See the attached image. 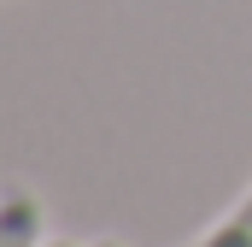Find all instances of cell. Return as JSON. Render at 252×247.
Wrapping results in <instances>:
<instances>
[{
  "mask_svg": "<svg viewBox=\"0 0 252 247\" xmlns=\"http://www.w3.org/2000/svg\"><path fill=\"white\" fill-rule=\"evenodd\" d=\"M41 200L30 188H0V247H41Z\"/></svg>",
  "mask_w": 252,
  "mask_h": 247,
  "instance_id": "obj_1",
  "label": "cell"
},
{
  "mask_svg": "<svg viewBox=\"0 0 252 247\" xmlns=\"http://www.w3.org/2000/svg\"><path fill=\"white\" fill-rule=\"evenodd\" d=\"M182 247H252V188L205 230V236H193V242H182Z\"/></svg>",
  "mask_w": 252,
  "mask_h": 247,
  "instance_id": "obj_2",
  "label": "cell"
},
{
  "mask_svg": "<svg viewBox=\"0 0 252 247\" xmlns=\"http://www.w3.org/2000/svg\"><path fill=\"white\" fill-rule=\"evenodd\" d=\"M94 247H124V242H112V236H100V242H94Z\"/></svg>",
  "mask_w": 252,
  "mask_h": 247,
  "instance_id": "obj_3",
  "label": "cell"
},
{
  "mask_svg": "<svg viewBox=\"0 0 252 247\" xmlns=\"http://www.w3.org/2000/svg\"><path fill=\"white\" fill-rule=\"evenodd\" d=\"M41 247H70V242H41Z\"/></svg>",
  "mask_w": 252,
  "mask_h": 247,
  "instance_id": "obj_4",
  "label": "cell"
}]
</instances>
